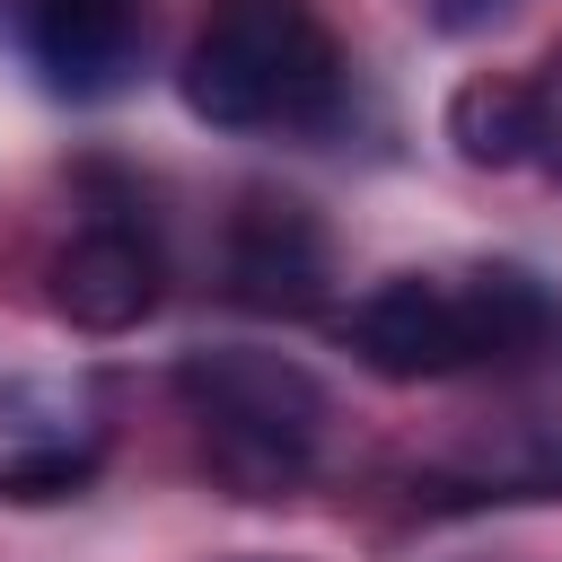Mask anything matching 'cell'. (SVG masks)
Instances as JSON below:
<instances>
[{"label": "cell", "instance_id": "cell-11", "mask_svg": "<svg viewBox=\"0 0 562 562\" xmlns=\"http://www.w3.org/2000/svg\"><path fill=\"white\" fill-rule=\"evenodd\" d=\"M430 9V26H448V35H474V26H492L509 0H422Z\"/></svg>", "mask_w": 562, "mask_h": 562}, {"label": "cell", "instance_id": "cell-9", "mask_svg": "<svg viewBox=\"0 0 562 562\" xmlns=\"http://www.w3.org/2000/svg\"><path fill=\"white\" fill-rule=\"evenodd\" d=\"M448 140L465 167H527V79L474 70L448 97Z\"/></svg>", "mask_w": 562, "mask_h": 562}, {"label": "cell", "instance_id": "cell-8", "mask_svg": "<svg viewBox=\"0 0 562 562\" xmlns=\"http://www.w3.org/2000/svg\"><path fill=\"white\" fill-rule=\"evenodd\" d=\"M422 509H509V501H562V430L536 422H492L430 465H413Z\"/></svg>", "mask_w": 562, "mask_h": 562}, {"label": "cell", "instance_id": "cell-4", "mask_svg": "<svg viewBox=\"0 0 562 562\" xmlns=\"http://www.w3.org/2000/svg\"><path fill=\"white\" fill-rule=\"evenodd\" d=\"M53 307L79 334H132L158 307V246L149 220H132V202H88V220L53 246Z\"/></svg>", "mask_w": 562, "mask_h": 562}, {"label": "cell", "instance_id": "cell-10", "mask_svg": "<svg viewBox=\"0 0 562 562\" xmlns=\"http://www.w3.org/2000/svg\"><path fill=\"white\" fill-rule=\"evenodd\" d=\"M527 167L562 184V44H544V61L527 70Z\"/></svg>", "mask_w": 562, "mask_h": 562}, {"label": "cell", "instance_id": "cell-7", "mask_svg": "<svg viewBox=\"0 0 562 562\" xmlns=\"http://www.w3.org/2000/svg\"><path fill=\"white\" fill-rule=\"evenodd\" d=\"M18 44L53 97H114L149 53V0H9Z\"/></svg>", "mask_w": 562, "mask_h": 562}, {"label": "cell", "instance_id": "cell-5", "mask_svg": "<svg viewBox=\"0 0 562 562\" xmlns=\"http://www.w3.org/2000/svg\"><path fill=\"white\" fill-rule=\"evenodd\" d=\"M105 457V413L88 386L9 378L0 386V501H70Z\"/></svg>", "mask_w": 562, "mask_h": 562}, {"label": "cell", "instance_id": "cell-2", "mask_svg": "<svg viewBox=\"0 0 562 562\" xmlns=\"http://www.w3.org/2000/svg\"><path fill=\"white\" fill-rule=\"evenodd\" d=\"M176 97L211 132H316L342 105V44L307 0H211Z\"/></svg>", "mask_w": 562, "mask_h": 562}, {"label": "cell", "instance_id": "cell-6", "mask_svg": "<svg viewBox=\"0 0 562 562\" xmlns=\"http://www.w3.org/2000/svg\"><path fill=\"white\" fill-rule=\"evenodd\" d=\"M228 299L263 307V316H307L325 307L334 281V237L299 193H246L228 211Z\"/></svg>", "mask_w": 562, "mask_h": 562}, {"label": "cell", "instance_id": "cell-1", "mask_svg": "<svg viewBox=\"0 0 562 562\" xmlns=\"http://www.w3.org/2000/svg\"><path fill=\"white\" fill-rule=\"evenodd\" d=\"M562 334V307L536 272L518 263H465V272H386L342 307V342L360 369L422 386V378H465V369H509L536 360Z\"/></svg>", "mask_w": 562, "mask_h": 562}, {"label": "cell", "instance_id": "cell-3", "mask_svg": "<svg viewBox=\"0 0 562 562\" xmlns=\"http://www.w3.org/2000/svg\"><path fill=\"white\" fill-rule=\"evenodd\" d=\"M176 404L193 422V448H202V474L228 492V501H290L316 457H325V386L281 360V351H246V342H220V351H184L176 360Z\"/></svg>", "mask_w": 562, "mask_h": 562}]
</instances>
